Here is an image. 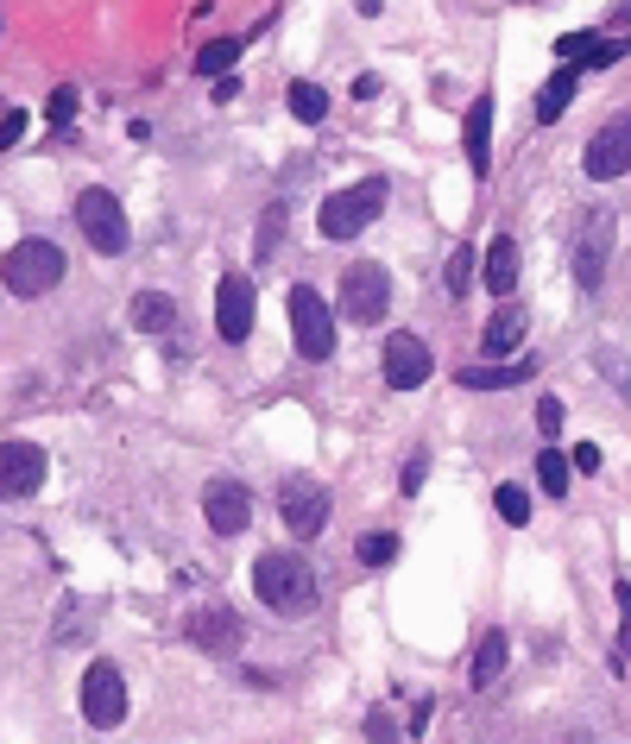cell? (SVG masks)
Returning a JSON list of instances; mask_svg holds the SVG:
<instances>
[{
  "label": "cell",
  "mask_w": 631,
  "mask_h": 744,
  "mask_svg": "<svg viewBox=\"0 0 631 744\" xmlns=\"http://www.w3.org/2000/svg\"><path fill=\"white\" fill-rule=\"evenodd\" d=\"M253 593L266 600L272 612H284V619H303V612H316V569L303 562V555H291V549H266L253 562Z\"/></svg>",
  "instance_id": "cell-1"
},
{
  "label": "cell",
  "mask_w": 631,
  "mask_h": 744,
  "mask_svg": "<svg viewBox=\"0 0 631 744\" xmlns=\"http://www.w3.org/2000/svg\"><path fill=\"white\" fill-rule=\"evenodd\" d=\"M385 197H392V183L385 177H367V183H354V190H335V197L322 202V240H354L367 234L379 215H385Z\"/></svg>",
  "instance_id": "cell-2"
},
{
  "label": "cell",
  "mask_w": 631,
  "mask_h": 744,
  "mask_svg": "<svg viewBox=\"0 0 631 744\" xmlns=\"http://www.w3.org/2000/svg\"><path fill=\"white\" fill-rule=\"evenodd\" d=\"M0 278H7V291L13 296H51L63 284V247L58 240H20L13 253L0 259Z\"/></svg>",
  "instance_id": "cell-3"
},
{
  "label": "cell",
  "mask_w": 631,
  "mask_h": 744,
  "mask_svg": "<svg viewBox=\"0 0 631 744\" xmlns=\"http://www.w3.org/2000/svg\"><path fill=\"white\" fill-rule=\"evenodd\" d=\"M612 240H619V215H612V209H593V215L581 221L574 247H569V278L581 291H600V278H607V265H612Z\"/></svg>",
  "instance_id": "cell-4"
},
{
  "label": "cell",
  "mask_w": 631,
  "mask_h": 744,
  "mask_svg": "<svg viewBox=\"0 0 631 744\" xmlns=\"http://www.w3.org/2000/svg\"><path fill=\"white\" fill-rule=\"evenodd\" d=\"M385 310H392V272L373 265V259L348 265L341 272V315L360 322V329H373V322H385Z\"/></svg>",
  "instance_id": "cell-5"
},
{
  "label": "cell",
  "mask_w": 631,
  "mask_h": 744,
  "mask_svg": "<svg viewBox=\"0 0 631 744\" xmlns=\"http://www.w3.org/2000/svg\"><path fill=\"white\" fill-rule=\"evenodd\" d=\"M284 310H291V334H297V353L303 360H329L335 353V315H329V303L310 284H291Z\"/></svg>",
  "instance_id": "cell-6"
},
{
  "label": "cell",
  "mask_w": 631,
  "mask_h": 744,
  "mask_svg": "<svg viewBox=\"0 0 631 744\" xmlns=\"http://www.w3.org/2000/svg\"><path fill=\"white\" fill-rule=\"evenodd\" d=\"M82 720L96 725V732H114V725L127 720V675H120V663H108V656H96L89 675H82Z\"/></svg>",
  "instance_id": "cell-7"
},
{
  "label": "cell",
  "mask_w": 631,
  "mask_h": 744,
  "mask_svg": "<svg viewBox=\"0 0 631 744\" xmlns=\"http://www.w3.org/2000/svg\"><path fill=\"white\" fill-rule=\"evenodd\" d=\"M278 517L291 524V536H322L329 530V486L322 480H310V473H291L284 486H278Z\"/></svg>",
  "instance_id": "cell-8"
},
{
  "label": "cell",
  "mask_w": 631,
  "mask_h": 744,
  "mask_svg": "<svg viewBox=\"0 0 631 744\" xmlns=\"http://www.w3.org/2000/svg\"><path fill=\"white\" fill-rule=\"evenodd\" d=\"M77 228H82V240L96 247V253H127V215H120V202L108 197V190H82L77 197Z\"/></svg>",
  "instance_id": "cell-9"
},
{
  "label": "cell",
  "mask_w": 631,
  "mask_h": 744,
  "mask_svg": "<svg viewBox=\"0 0 631 744\" xmlns=\"http://www.w3.org/2000/svg\"><path fill=\"white\" fill-rule=\"evenodd\" d=\"M581 164H588V177H600V183H612V177H625V171H631V108L593 127L588 158H581Z\"/></svg>",
  "instance_id": "cell-10"
},
{
  "label": "cell",
  "mask_w": 631,
  "mask_h": 744,
  "mask_svg": "<svg viewBox=\"0 0 631 744\" xmlns=\"http://www.w3.org/2000/svg\"><path fill=\"white\" fill-rule=\"evenodd\" d=\"M202 517H209V530H216V536H240V530L253 524V492L221 473V480H209V486H202Z\"/></svg>",
  "instance_id": "cell-11"
},
{
  "label": "cell",
  "mask_w": 631,
  "mask_h": 744,
  "mask_svg": "<svg viewBox=\"0 0 631 744\" xmlns=\"http://www.w3.org/2000/svg\"><path fill=\"white\" fill-rule=\"evenodd\" d=\"M44 473H51V461L39 442H0V499H32Z\"/></svg>",
  "instance_id": "cell-12"
},
{
  "label": "cell",
  "mask_w": 631,
  "mask_h": 744,
  "mask_svg": "<svg viewBox=\"0 0 631 744\" xmlns=\"http://www.w3.org/2000/svg\"><path fill=\"white\" fill-rule=\"evenodd\" d=\"M253 310H259L253 278H247V272H228V278H221V291H216V329H221V341H247V334H253Z\"/></svg>",
  "instance_id": "cell-13"
},
{
  "label": "cell",
  "mask_w": 631,
  "mask_h": 744,
  "mask_svg": "<svg viewBox=\"0 0 631 744\" xmlns=\"http://www.w3.org/2000/svg\"><path fill=\"white\" fill-rule=\"evenodd\" d=\"M183 631H190V644L209 650V656H234L240 644H247V625H240V612L228 606H202L183 619Z\"/></svg>",
  "instance_id": "cell-14"
},
{
  "label": "cell",
  "mask_w": 631,
  "mask_h": 744,
  "mask_svg": "<svg viewBox=\"0 0 631 744\" xmlns=\"http://www.w3.org/2000/svg\"><path fill=\"white\" fill-rule=\"evenodd\" d=\"M379 366H385V385H392V392H417V385L435 372V360L417 334H392L385 353H379Z\"/></svg>",
  "instance_id": "cell-15"
},
{
  "label": "cell",
  "mask_w": 631,
  "mask_h": 744,
  "mask_svg": "<svg viewBox=\"0 0 631 744\" xmlns=\"http://www.w3.org/2000/svg\"><path fill=\"white\" fill-rule=\"evenodd\" d=\"M480 284L493 296H512V284H518V240L512 234H499L487 253H480Z\"/></svg>",
  "instance_id": "cell-16"
},
{
  "label": "cell",
  "mask_w": 631,
  "mask_h": 744,
  "mask_svg": "<svg viewBox=\"0 0 631 744\" xmlns=\"http://www.w3.org/2000/svg\"><path fill=\"white\" fill-rule=\"evenodd\" d=\"M127 322H133L139 334H171V322H178V303L164 291H133V303H127Z\"/></svg>",
  "instance_id": "cell-17"
},
{
  "label": "cell",
  "mask_w": 631,
  "mask_h": 744,
  "mask_svg": "<svg viewBox=\"0 0 631 744\" xmlns=\"http://www.w3.org/2000/svg\"><path fill=\"white\" fill-rule=\"evenodd\" d=\"M461 139H468L473 177H487V171H493V158H487V139H493V95H480V101L468 108V133H461Z\"/></svg>",
  "instance_id": "cell-18"
},
{
  "label": "cell",
  "mask_w": 631,
  "mask_h": 744,
  "mask_svg": "<svg viewBox=\"0 0 631 744\" xmlns=\"http://www.w3.org/2000/svg\"><path fill=\"white\" fill-rule=\"evenodd\" d=\"M505 650H512V644H505V631H499V625L487 631L480 644H473V668H468V682L480 687V694H487V687H493L499 675H505Z\"/></svg>",
  "instance_id": "cell-19"
},
{
  "label": "cell",
  "mask_w": 631,
  "mask_h": 744,
  "mask_svg": "<svg viewBox=\"0 0 631 744\" xmlns=\"http://www.w3.org/2000/svg\"><path fill=\"white\" fill-rule=\"evenodd\" d=\"M574 89H581V70H574V63L550 70V82L537 89V120H562V108L574 101Z\"/></svg>",
  "instance_id": "cell-20"
},
{
  "label": "cell",
  "mask_w": 631,
  "mask_h": 744,
  "mask_svg": "<svg viewBox=\"0 0 631 744\" xmlns=\"http://www.w3.org/2000/svg\"><path fill=\"white\" fill-rule=\"evenodd\" d=\"M524 322H531V315L518 310V303L493 310V322H487V334H480V341H487V353H493V360H505V353H512L518 341H524Z\"/></svg>",
  "instance_id": "cell-21"
},
{
  "label": "cell",
  "mask_w": 631,
  "mask_h": 744,
  "mask_svg": "<svg viewBox=\"0 0 631 744\" xmlns=\"http://www.w3.org/2000/svg\"><path fill=\"white\" fill-rule=\"evenodd\" d=\"M531 366H468V372H454L468 392H505V385H518Z\"/></svg>",
  "instance_id": "cell-22"
},
{
  "label": "cell",
  "mask_w": 631,
  "mask_h": 744,
  "mask_svg": "<svg viewBox=\"0 0 631 744\" xmlns=\"http://www.w3.org/2000/svg\"><path fill=\"white\" fill-rule=\"evenodd\" d=\"M291 114L316 127V120L329 114V89H322V82H291Z\"/></svg>",
  "instance_id": "cell-23"
},
{
  "label": "cell",
  "mask_w": 631,
  "mask_h": 744,
  "mask_svg": "<svg viewBox=\"0 0 631 744\" xmlns=\"http://www.w3.org/2000/svg\"><path fill=\"white\" fill-rule=\"evenodd\" d=\"M593 366L607 372V385L631 404V360H625V353H619V348H593Z\"/></svg>",
  "instance_id": "cell-24"
},
{
  "label": "cell",
  "mask_w": 631,
  "mask_h": 744,
  "mask_svg": "<svg viewBox=\"0 0 631 744\" xmlns=\"http://www.w3.org/2000/svg\"><path fill=\"white\" fill-rule=\"evenodd\" d=\"M234 63H240V39H209L197 51V70H209V77H228Z\"/></svg>",
  "instance_id": "cell-25"
},
{
  "label": "cell",
  "mask_w": 631,
  "mask_h": 744,
  "mask_svg": "<svg viewBox=\"0 0 631 744\" xmlns=\"http://www.w3.org/2000/svg\"><path fill=\"white\" fill-rule=\"evenodd\" d=\"M278 234H284V202H272L266 215H259V247H253V259L266 265V259L278 253Z\"/></svg>",
  "instance_id": "cell-26"
},
{
  "label": "cell",
  "mask_w": 631,
  "mask_h": 744,
  "mask_svg": "<svg viewBox=\"0 0 631 744\" xmlns=\"http://www.w3.org/2000/svg\"><path fill=\"white\" fill-rule=\"evenodd\" d=\"M569 473H574V461H562V454L543 449V461H537V480H543V492H550V499H562V492H569Z\"/></svg>",
  "instance_id": "cell-27"
},
{
  "label": "cell",
  "mask_w": 631,
  "mask_h": 744,
  "mask_svg": "<svg viewBox=\"0 0 631 744\" xmlns=\"http://www.w3.org/2000/svg\"><path fill=\"white\" fill-rule=\"evenodd\" d=\"M493 505H499V517H505V524H531V492H524V486H499Z\"/></svg>",
  "instance_id": "cell-28"
},
{
  "label": "cell",
  "mask_w": 631,
  "mask_h": 744,
  "mask_svg": "<svg viewBox=\"0 0 631 744\" xmlns=\"http://www.w3.org/2000/svg\"><path fill=\"white\" fill-rule=\"evenodd\" d=\"M354 555H360V562H367V569H385V562H392V555H398V536H385V530H373V536H360V543H354Z\"/></svg>",
  "instance_id": "cell-29"
},
{
  "label": "cell",
  "mask_w": 631,
  "mask_h": 744,
  "mask_svg": "<svg viewBox=\"0 0 631 744\" xmlns=\"http://www.w3.org/2000/svg\"><path fill=\"white\" fill-rule=\"evenodd\" d=\"M442 278H449V296H468V284H473V253L468 247H454L449 253V272Z\"/></svg>",
  "instance_id": "cell-30"
},
{
  "label": "cell",
  "mask_w": 631,
  "mask_h": 744,
  "mask_svg": "<svg viewBox=\"0 0 631 744\" xmlns=\"http://www.w3.org/2000/svg\"><path fill=\"white\" fill-rule=\"evenodd\" d=\"M44 120H51V127H70V120H77V89H70V82H63V89H51V108H44Z\"/></svg>",
  "instance_id": "cell-31"
},
{
  "label": "cell",
  "mask_w": 631,
  "mask_h": 744,
  "mask_svg": "<svg viewBox=\"0 0 631 744\" xmlns=\"http://www.w3.org/2000/svg\"><path fill=\"white\" fill-rule=\"evenodd\" d=\"M367 738H373V744H398V720L385 713V706H373V713H367Z\"/></svg>",
  "instance_id": "cell-32"
},
{
  "label": "cell",
  "mask_w": 631,
  "mask_h": 744,
  "mask_svg": "<svg viewBox=\"0 0 631 744\" xmlns=\"http://www.w3.org/2000/svg\"><path fill=\"white\" fill-rule=\"evenodd\" d=\"M82 631V600H63V612H58V644H70Z\"/></svg>",
  "instance_id": "cell-33"
},
{
  "label": "cell",
  "mask_w": 631,
  "mask_h": 744,
  "mask_svg": "<svg viewBox=\"0 0 631 744\" xmlns=\"http://www.w3.org/2000/svg\"><path fill=\"white\" fill-rule=\"evenodd\" d=\"M537 430H543V435L562 430V398H537Z\"/></svg>",
  "instance_id": "cell-34"
},
{
  "label": "cell",
  "mask_w": 631,
  "mask_h": 744,
  "mask_svg": "<svg viewBox=\"0 0 631 744\" xmlns=\"http://www.w3.org/2000/svg\"><path fill=\"white\" fill-rule=\"evenodd\" d=\"M26 139V114H0V152H13Z\"/></svg>",
  "instance_id": "cell-35"
},
{
  "label": "cell",
  "mask_w": 631,
  "mask_h": 744,
  "mask_svg": "<svg viewBox=\"0 0 631 744\" xmlns=\"http://www.w3.org/2000/svg\"><path fill=\"white\" fill-rule=\"evenodd\" d=\"M423 473H430V454H411V467H404V480H398V486L417 499V492H423Z\"/></svg>",
  "instance_id": "cell-36"
},
{
  "label": "cell",
  "mask_w": 631,
  "mask_h": 744,
  "mask_svg": "<svg viewBox=\"0 0 631 744\" xmlns=\"http://www.w3.org/2000/svg\"><path fill=\"white\" fill-rule=\"evenodd\" d=\"M569 461H574L581 473H600V449H593V442H581V449H574Z\"/></svg>",
  "instance_id": "cell-37"
},
{
  "label": "cell",
  "mask_w": 631,
  "mask_h": 744,
  "mask_svg": "<svg viewBox=\"0 0 631 744\" xmlns=\"http://www.w3.org/2000/svg\"><path fill=\"white\" fill-rule=\"evenodd\" d=\"M240 95V77H216V101H234Z\"/></svg>",
  "instance_id": "cell-38"
},
{
  "label": "cell",
  "mask_w": 631,
  "mask_h": 744,
  "mask_svg": "<svg viewBox=\"0 0 631 744\" xmlns=\"http://www.w3.org/2000/svg\"><path fill=\"white\" fill-rule=\"evenodd\" d=\"M612 20H619V26H631V0H619V7H612Z\"/></svg>",
  "instance_id": "cell-39"
}]
</instances>
